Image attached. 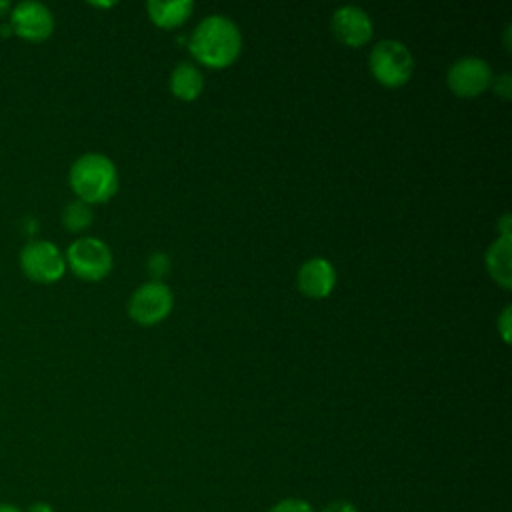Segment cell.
I'll list each match as a JSON object with an SVG mask.
<instances>
[{
    "label": "cell",
    "mask_w": 512,
    "mask_h": 512,
    "mask_svg": "<svg viewBox=\"0 0 512 512\" xmlns=\"http://www.w3.org/2000/svg\"><path fill=\"white\" fill-rule=\"evenodd\" d=\"M10 28L24 40L40 42L52 34L54 16L46 4L36 0H22L10 12Z\"/></svg>",
    "instance_id": "52a82bcc"
},
{
    "label": "cell",
    "mask_w": 512,
    "mask_h": 512,
    "mask_svg": "<svg viewBox=\"0 0 512 512\" xmlns=\"http://www.w3.org/2000/svg\"><path fill=\"white\" fill-rule=\"evenodd\" d=\"M370 70L384 86H402L414 70L412 52L400 40H380L370 52Z\"/></svg>",
    "instance_id": "3957f363"
},
{
    "label": "cell",
    "mask_w": 512,
    "mask_h": 512,
    "mask_svg": "<svg viewBox=\"0 0 512 512\" xmlns=\"http://www.w3.org/2000/svg\"><path fill=\"white\" fill-rule=\"evenodd\" d=\"M510 254H512V246H510V238L508 236H500L498 240H494L486 252V266L490 276L502 286V288H510L512 286V266H510Z\"/></svg>",
    "instance_id": "8fae6325"
},
{
    "label": "cell",
    "mask_w": 512,
    "mask_h": 512,
    "mask_svg": "<svg viewBox=\"0 0 512 512\" xmlns=\"http://www.w3.org/2000/svg\"><path fill=\"white\" fill-rule=\"evenodd\" d=\"M322 512H358V508L348 500H334Z\"/></svg>",
    "instance_id": "ac0fdd59"
},
{
    "label": "cell",
    "mask_w": 512,
    "mask_h": 512,
    "mask_svg": "<svg viewBox=\"0 0 512 512\" xmlns=\"http://www.w3.org/2000/svg\"><path fill=\"white\" fill-rule=\"evenodd\" d=\"M204 88V78L200 70L190 62H180L170 74V90L182 100H194Z\"/></svg>",
    "instance_id": "4fadbf2b"
},
{
    "label": "cell",
    "mask_w": 512,
    "mask_h": 512,
    "mask_svg": "<svg viewBox=\"0 0 512 512\" xmlns=\"http://www.w3.org/2000/svg\"><path fill=\"white\" fill-rule=\"evenodd\" d=\"M150 18L162 26V28H172L182 24L190 12L194 10V2L190 0H150L146 4Z\"/></svg>",
    "instance_id": "7c38bea8"
},
{
    "label": "cell",
    "mask_w": 512,
    "mask_h": 512,
    "mask_svg": "<svg viewBox=\"0 0 512 512\" xmlns=\"http://www.w3.org/2000/svg\"><path fill=\"white\" fill-rule=\"evenodd\" d=\"M146 266H148V272L152 274V278L156 282H160V278L166 276L170 270V258L164 252H154V254H150Z\"/></svg>",
    "instance_id": "9a60e30c"
},
{
    "label": "cell",
    "mask_w": 512,
    "mask_h": 512,
    "mask_svg": "<svg viewBox=\"0 0 512 512\" xmlns=\"http://www.w3.org/2000/svg\"><path fill=\"white\" fill-rule=\"evenodd\" d=\"M72 272L84 280H100L112 268V252L108 244L94 236L74 240L64 256Z\"/></svg>",
    "instance_id": "277c9868"
},
{
    "label": "cell",
    "mask_w": 512,
    "mask_h": 512,
    "mask_svg": "<svg viewBox=\"0 0 512 512\" xmlns=\"http://www.w3.org/2000/svg\"><path fill=\"white\" fill-rule=\"evenodd\" d=\"M22 272L36 282H54L62 278L66 270V260L56 244L48 240H30L20 250Z\"/></svg>",
    "instance_id": "5b68a950"
},
{
    "label": "cell",
    "mask_w": 512,
    "mask_h": 512,
    "mask_svg": "<svg viewBox=\"0 0 512 512\" xmlns=\"http://www.w3.org/2000/svg\"><path fill=\"white\" fill-rule=\"evenodd\" d=\"M268 512H314V508L302 498H284L276 502Z\"/></svg>",
    "instance_id": "2e32d148"
},
{
    "label": "cell",
    "mask_w": 512,
    "mask_h": 512,
    "mask_svg": "<svg viewBox=\"0 0 512 512\" xmlns=\"http://www.w3.org/2000/svg\"><path fill=\"white\" fill-rule=\"evenodd\" d=\"M508 222H510V216L508 214H504L502 218H500V230H502V236H508L510 238V230H508Z\"/></svg>",
    "instance_id": "44dd1931"
},
{
    "label": "cell",
    "mask_w": 512,
    "mask_h": 512,
    "mask_svg": "<svg viewBox=\"0 0 512 512\" xmlns=\"http://www.w3.org/2000/svg\"><path fill=\"white\" fill-rule=\"evenodd\" d=\"M6 10H10V2H6V0H0V14H4Z\"/></svg>",
    "instance_id": "603a6c76"
},
{
    "label": "cell",
    "mask_w": 512,
    "mask_h": 512,
    "mask_svg": "<svg viewBox=\"0 0 512 512\" xmlns=\"http://www.w3.org/2000/svg\"><path fill=\"white\" fill-rule=\"evenodd\" d=\"M26 512H54V508L48 502H34L28 506Z\"/></svg>",
    "instance_id": "ffe728a7"
},
{
    "label": "cell",
    "mask_w": 512,
    "mask_h": 512,
    "mask_svg": "<svg viewBox=\"0 0 512 512\" xmlns=\"http://www.w3.org/2000/svg\"><path fill=\"white\" fill-rule=\"evenodd\" d=\"M92 218H94V214L90 210V204H86L82 200L68 202L66 208L62 210V224L70 232H80V230L88 228Z\"/></svg>",
    "instance_id": "5bb4252c"
},
{
    "label": "cell",
    "mask_w": 512,
    "mask_h": 512,
    "mask_svg": "<svg viewBox=\"0 0 512 512\" xmlns=\"http://www.w3.org/2000/svg\"><path fill=\"white\" fill-rule=\"evenodd\" d=\"M70 186L78 200L92 204L108 200L118 188V172L114 162L100 152L78 156L70 168Z\"/></svg>",
    "instance_id": "7a4b0ae2"
},
{
    "label": "cell",
    "mask_w": 512,
    "mask_h": 512,
    "mask_svg": "<svg viewBox=\"0 0 512 512\" xmlns=\"http://www.w3.org/2000/svg\"><path fill=\"white\" fill-rule=\"evenodd\" d=\"M0 512H24V510H20L18 506H14V504H0Z\"/></svg>",
    "instance_id": "7402d4cb"
},
{
    "label": "cell",
    "mask_w": 512,
    "mask_h": 512,
    "mask_svg": "<svg viewBox=\"0 0 512 512\" xmlns=\"http://www.w3.org/2000/svg\"><path fill=\"white\" fill-rule=\"evenodd\" d=\"M330 26L334 36L348 46H362L372 36V20L368 12L352 4L340 6L332 14Z\"/></svg>",
    "instance_id": "9c48e42d"
},
{
    "label": "cell",
    "mask_w": 512,
    "mask_h": 512,
    "mask_svg": "<svg viewBox=\"0 0 512 512\" xmlns=\"http://www.w3.org/2000/svg\"><path fill=\"white\" fill-rule=\"evenodd\" d=\"M334 282H336V272L326 258L314 256L298 268V286L304 294L312 298H322L330 294V290L334 288Z\"/></svg>",
    "instance_id": "30bf717a"
},
{
    "label": "cell",
    "mask_w": 512,
    "mask_h": 512,
    "mask_svg": "<svg viewBox=\"0 0 512 512\" xmlns=\"http://www.w3.org/2000/svg\"><path fill=\"white\" fill-rule=\"evenodd\" d=\"M498 328H500V334L502 338L508 342L510 340V306H506L498 318Z\"/></svg>",
    "instance_id": "d6986e66"
},
{
    "label": "cell",
    "mask_w": 512,
    "mask_h": 512,
    "mask_svg": "<svg viewBox=\"0 0 512 512\" xmlns=\"http://www.w3.org/2000/svg\"><path fill=\"white\" fill-rule=\"evenodd\" d=\"M242 48V36L238 26L222 14L206 16L192 32L190 52L206 66H228Z\"/></svg>",
    "instance_id": "6da1fadb"
},
{
    "label": "cell",
    "mask_w": 512,
    "mask_h": 512,
    "mask_svg": "<svg viewBox=\"0 0 512 512\" xmlns=\"http://www.w3.org/2000/svg\"><path fill=\"white\" fill-rule=\"evenodd\" d=\"M446 82L454 94L472 98L488 88L492 82V70L488 62L478 56H462L448 68Z\"/></svg>",
    "instance_id": "ba28073f"
},
{
    "label": "cell",
    "mask_w": 512,
    "mask_h": 512,
    "mask_svg": "<svg viewBox=\"0 0 512 512\" xmlns=\"http://www.w3.org/2000/svg\"><path fill=\"white\" fill-rule=\"evenodd\" d=\"M172 302L174 296L170 288L164 282L150 280L132 292L128 300V312L138 324H156L168 316Z\"/></svg>",
    "instance_id": "8992f818"
},
{
    "label": "cell",
    "mask_w": 512,
    "mask_h": 512,
    "mask_svg": "<svg viewBox=\"0 0 512 512\" xmlns=\"http://www.w3.org/2000/svg\"><path fill=\"white\" fill-rule=\"evenodd\" d=\"M494 90L498 96L508 100L510 98V74H500L494 82Z\"/></svg>",
    "instance_id": "e0dca14e"
}]
</instances>
